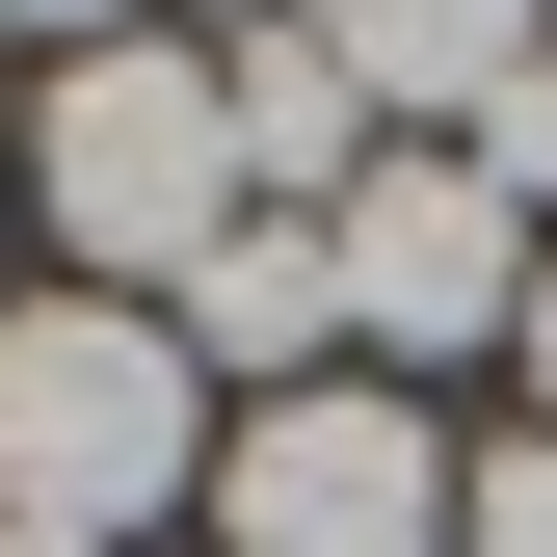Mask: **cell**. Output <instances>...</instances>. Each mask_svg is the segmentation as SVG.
Segmentation results:
<instances>
[{"label":"cell","mask_w":557,"mask_h":557,"mask_svg":"<svg viewBox=\"0 0 557 557\" xmlns=\"http://www.w3.org/2000/svg\"><path fill=\"white\" fill-rule=\"evenodd\" d=\"M27 186H53V239H81V265H107L133 319H160L186 265H213V239L265 213V186H239V107H213V53H160V27L53 81V133H27Z\"/></svg>","instance_id":"obj_2"},{"label":"cell","mask_w":557,"mask_h":557,"mask_svg":"<svg viewBox=\"0 0 557 557\" xmlns=\"http://www.w3.org/2000/svg\"><path fill=\"white\" fill-rule=\"evenodd\" d=\"M451 478H478V451H425V398L319 372V398H265V425L213 451V531H239V557H425Z\"/></svg>","instance_id":"obj_4"},{"label":"cell","mask_w":557,"mask_h":557,"mask_svg":"<svg viewBox=\"0 0 557 557\" xmlns=\"http://www.w3.org/2000/svg\"><path fill=\"white\" fill-rule=\"evenodd\" d=\"M451 160H478V186H505V213H557V53H531V81H505V107H478V133H451Z\"/></svg>","instance_id":"obj_8"},{"label":"cell","mask_w":557,"mask_h":557,"mask_svg":"<svg viewBox=\"0 0 557 557\" xmlns=\"http://www.w3.org/2000/svg\"><path fill=\"white\" fill-rule=\"evenodd\" d=\"M160 505H186V345L133 293H27V319H0V531L133 557Z\"/></svg>","instance_id":"obj_1"},{"label":"cell","mask_w":557,"mask_h":557,"mask_svg":"<svg viewBox=\"0 0 557 557\" xmlns=\"http://www.w3.org/2000/svg\"><path fill=\"white\" fill-rule=\"evenodd\" d=\"M319 239H345V345H398V372H451V345H531V265H557L505 186L451 160V133H398V160L345 186Z\"/></svg>","instance_id":"obj_3"},{"label":"cell","mask_w":557,"mask_h":557,"mask_svg":"<svg viewBox=\"0 0 557 557\" xmlns=\"http://www.w3.org/2000/svg\"><path fill=\"white\" fill-rule=\"evenodd\" d=\"M293 27L345 53V81H372V133H478V107H505L531 53H557L531 0H293Z\"/></svg>","instance_id":"obj_6"},{"label":"cell","mask_w":557,"mask_h":557,"mask_svg":"<svg viewBox=\"0 0 557 557\" xmlns=\"http://www.w3.org/2000/svg\"><path fill=\"white\" fill-rule=\"evenodd\" d=\"M531 398H557V265H531Z\"/></svg>","instance_id":"obj_10"},{"label":"cell","mask_w":557,"mask_h":557,"mask_svg":"<svg viewBox=\"0 0 557 557\" xmlns=\"http://www.w3.org/2000/svg\"><path fill=\"white\" fill-rule=\"evenodd\" d=\"M0 27H27V53H133V0H0Z\"/></svg>","instance_id":"obj_9"},{"label":"cell","mask_w":557,"mask_h":557,"mask_svg":"<svg viewBox=\"0 0 557 557\" xmlns=\"http://www.w3.org/2000/svg\"><path fill=\"white\" fill-rule=\"evenodd\" d=\"M160 345H186V372H265V398H319V372H345V239H319V213H239V239L160 293Z\"/></svg>","instance_id":"obj_5"},{"label":"cell","mask_w":557,"mask_h":557,"mask_svg":"<svg viewBox=\"0 0 557 557\" xmlns=\"http://www.w3.org/2000/svg\"><path fill=\"white\" fill-rule=\"evenodd\" d=\"M0 557H81V531H0Z\"/></svg>","instance_id":"obj_11"},{"label":"cell","mask_w":557,"mask_h":557,"mask_svg":"<svg viewBox=\"0 0 557 557\" xmlns=\"http://www.w3.org/2000/svg\"><path fill=\"white\" fill-rule=\"evenodd\" d=\"M451 557H557V425H531V451H478V478H451Z\"/></svg>","instance_id":"obj_7"}]
</instances>
